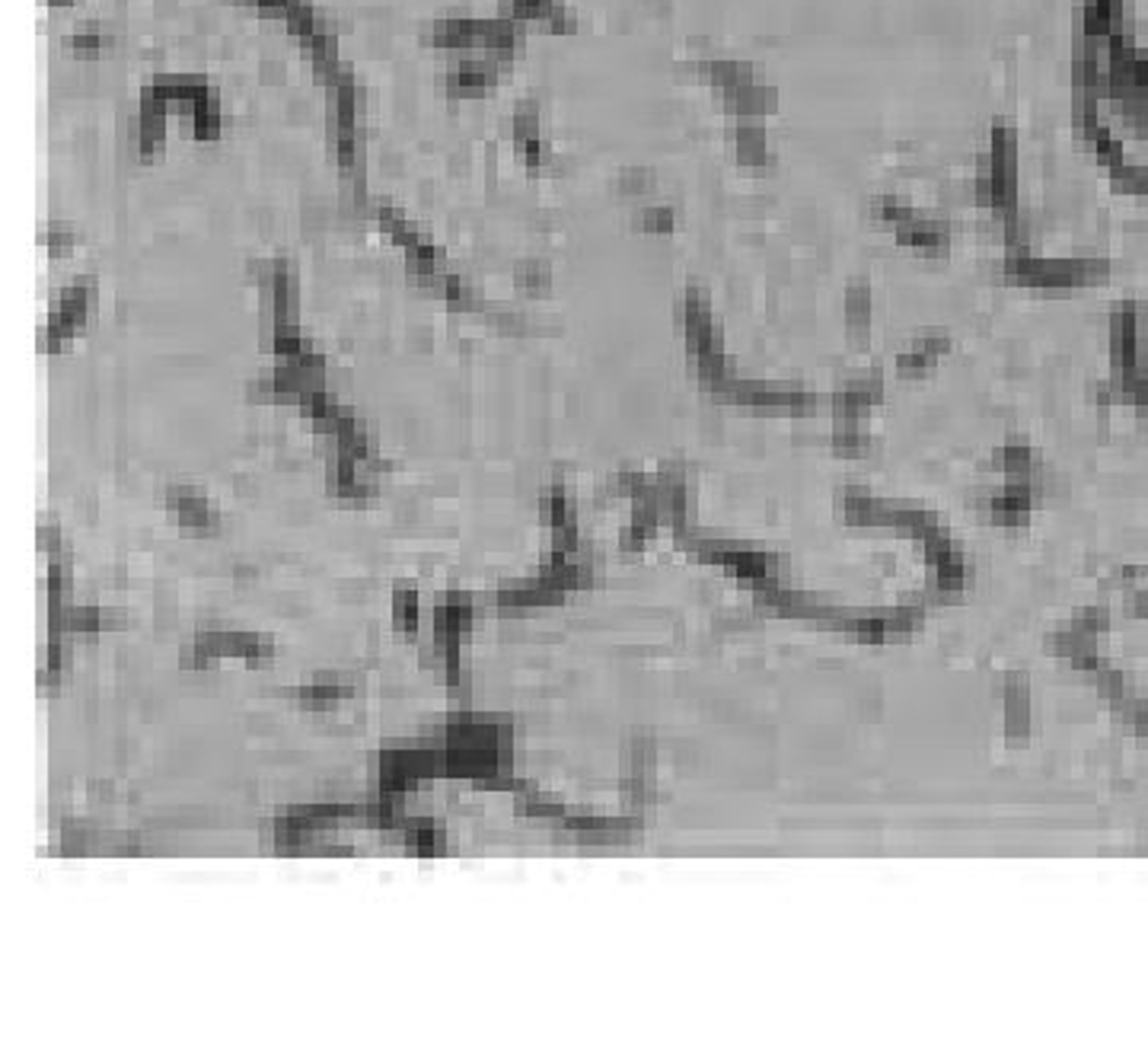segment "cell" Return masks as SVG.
<instances>
[{"label": "cell", "instance_id": "cell-1", "mask_svg": "<svg viewBox=\"0 0 1148 1056\" xmlns=\"http://www.w3.org/2000/svg\"><path fill=\"white\" fill-rule=\"evenodd\" d=\"M893 240L896 246L903 249H913V253H922V256H947L951 253V224L947 221H938V217H925V214H913L910 221H903L900 227L893 231Z\"/></svg>", "mask_w": 1148, "mask_h": 1056}, {"label": "cell", "instance_id": "cell-2", "mask_svg": "<svg viewBox=\"0 0 1148 1056\" xmlns=\"http://www.w3.org/2000/svg\"><path fill=\"white\" fill-rule=\"evenodd\" d=\"M718 96H721L724 112L731 118H763L766 122L769 115L778 112V89L763 81L727 89V93H718Z\"/></svg>", "mask_w": 1148, "mask_h": 1056}, {"label": "cell", "instance_id": "cell-3", "mask_svg": "<svg viewBox=\"0 0 1148 1056\" xmlns=\"http://www.w3.org/2000/svg\"><path fill=\"white\" fill-rule=\"evenodd\" d=\"M734 160L746 169H763L769 163V137L763 118H734L731 128Z\"/></svg>", "mask_w": 1148, "mask_h": 1056}, {"label": "cell", "instance_id": "cell-4", "mask_svg": "<svg viewBox=\"0 0 1148 1056\" xmlns=\"http://www.w3.org/2000/svg\"><path fill=\"white\" fill-rule=\"evenodd\" d=\"M845 320L852 332H867V323H871V287H867V282H855L845 291Z\"/></svg>", "mask_w": 1148, "mask_h": 1056}, {"label": "cell", "instance_id": "cell-5", "mask_svg": "<svg viewBox=\"0 0 1148 1056\" xmlns=\"http://www.w3.org/2000/svg\"><path fill=\"white\" fill-rule=\"evenodd\" d=\"M517 287H521L524 294L539 297V294H549V284H552V275H549V265L546 262H524L517 268Z\"/></svg>", "mask_w": 1148, "mask_h": 1056}, {"label": "cell", "instance_id": "cell-6", "mask_svg": "<svg viewBox=\"0 0 1148 1056\" xmlns=\"http://www.w3.org/2000/svg\"><path fill=\"white\" fill-rule=\"evenodd\" d=\"M913 214H916V208L900 202V198H877V202L871 205V217L877 224L891 227V231H896L903 221H910Z\"/></svg>", "mask_w": 1148, "mask_h": 1056}, {"label": "cell", "instance_id": "cell-7", "mask_svg": "<svg viewBox=\"0 0 1148 1056\" xmlns=\"http://www.w3.org/2000/svg\"><path fill=\"white\" fill-rule=\"evenodd\" d=\"M673 224H676L673 208H667V205H647V208H642V214H638V231H645V233L664 236L673 231Z\"/></svg>", "mask_w": 1148, "mask_h": 1056}, {"label": "cell", "instance_id": "cell-8", "mask_svg": "<svg viewBox=\"0 0 1148 1056\" xmlns=\"http://www.w3.org/2000/svg\"><path fill=\"white\" fill-rule=\"evenodd\" d=\"M619 192L625 198H645L654 192V173L651 169H623V176H619Z\"/></svg>", "mask_w": 1148, "mask_h": 1056}, {"label": "cell", "instance_id": "cell-9", "mask_svg": "<svg viewBox=\"0 0 1148 1056\" xmlns=\"http://www.w3.org/2000/svg\"><path fill=\"white\" fill-rule=\"evenodd\" d=\"M64 45H67V52L77 55V58H96V55L103 52V48H106L109 42L103 38V33H99V29H86V33H74V36H67V38H64Z\"/></svg>", "mask_w": 1148, "mask_h": 1056}, {"label": "cell", "instance_id": "cell-10", "mask_svg": "<svg viewBox=\"0 0 1148 1056\" xmlns=\"http://www.w3.org/2000/svg\"><path fill=\"white\" fill-rule=\"evenodd\" d=\"M517 147H521L524 163L530 166V169H546V166H552V147H549V141H546L543 135L530 137V141H524V144H517Z\"/></svg>", "mask_w": 1148, "mask_h": 1056}, {"label": "cell", "instance_id": "cell-11", "mask_svg": "<svg viewBox=\"0 0 1148 1056\" xmlns=\"http://www.w3.org/2000/svg\"><path fill=\"white\" fill-rule=\"evenodd\" d=\"M42 243L48 246V253L52 256H67L74 249V233L67 231V227H45L42 231Z\"/></svg>", "mask_w": 1148, "mask_h": 1056}, {"label": "cell", "instance_id": "cell-12", "mask_svg": "<svg viewBox=\"0 0 1148 1056\" xmlns=\"http://www.w3.org/2000/svg\"><path fill=\"white\" fill-rule=\"evenodd\" d=\"M52 4H71V0H52Z\"/></svg>", "mask_w": 1148, "mask_h": 1056}]
</instances>
